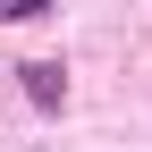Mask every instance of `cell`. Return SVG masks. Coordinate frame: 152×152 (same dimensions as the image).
<instances>
[{
  "label": "cell",
  "mask_w": 152,
  "mask_h": 152,
  "mask_svg": "<svg viewBox=\"0 0 152 152\" xmlns=\"http://www.w3.org/2000/svg\"><path fill=\"white\" fill-rule=\"evenodd\" d=\"M0 17H9V0H0Z\"/></svg>",
  "instance_id": "obj_2"
},
{
  "label": "cell",
  "mask_w": 152,
  "mask_h": 152,
  "mask_svg": "<svg viewBox=\"0 0 152 152\" xmlns=\"http://www.w3.org/2000/svg\"><path fill=\"white\" fill-rule=\"evenodd\" d=\"M17 76H26V102H34V110H59V102H68V68H59V59H26Z\"/></svg>",
  "instance_id": "obj_1"
}]
</instances>
